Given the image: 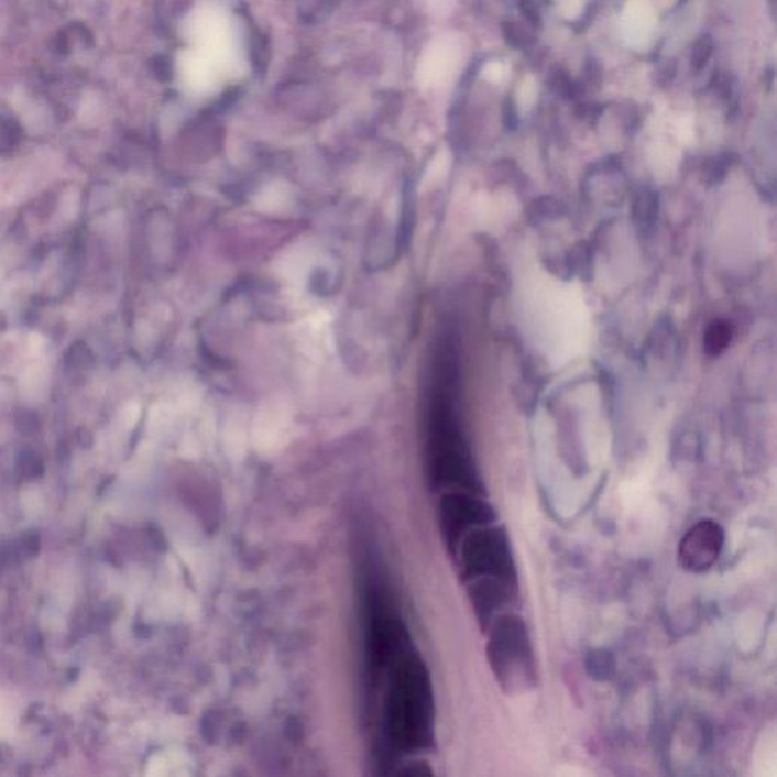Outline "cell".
I'll return each instance as SVG.
<instances>
[{
	"label": "cell",
	"instance_id": "obj_1",
	"mask_svg": "<svg viewBox=\"0 0 777 777\" xmlns=\"http://www.w3.org/2000/svg\"><path fill=\"white\" fill-rule=\"evenodd\" d=\"M731 339V332H729L727 326H714L708 335V346L709 348H714L715 352L723 350L726 343Z\"/></svg>",
	"mask_w": 777,
	"mask_h": 777
}]
</instances>
